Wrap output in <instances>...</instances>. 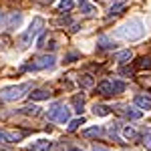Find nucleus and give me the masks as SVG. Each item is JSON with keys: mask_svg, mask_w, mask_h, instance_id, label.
I'll list each match as a JSON object with an SVG mask.
<instances>
[{"mask_svg": "<svg viewBox=\"0 0 151 151\" xmlns=\"http://www.w3.org/2000/svg\"><path fill=\"white\" fill-rule=\"evenodd\" d=\"M117 36H121V38H125V40H139L143 38L145 35V24L141 22V18H129L125 24H121L119 28H117Z\"/></svg>", "mask_w": 151, "mask_h": 151, "instance_id": "nucleus-1", "label": "nucleus"}, {"mask_svg": "<svg viewBox=\"0 0 151 151\" xmlns=\"http://www.w3.org/2000/svg\"><path fill=\"white\" fill-rule=\"evenodd\" d=\"M26 91H30V83H22V85H14V87H6L0 91V97L4 101H18L22 99Z\"/></svg>", "mask_w": 151, "mask_h": 151, "instance_id": "nucleus-2", "label": "nucleus"}, {"mask_svg": "<svg viewBox=\"0 0 151 151\" xmlns=\"http://www.w3.org/2000/svg\"><path fill=\"white\" fill-rule=\"evenodd\" d=\"M42 26H45V20H42L40 16H36L35 20L30 22L28 30H26V32L22 35V38H20V45H22V47H28V45H30V42L35 40L36 36L42 32Z\"/></svg>", "mask_w": 151, "mask_h": 151, "instance_id": "nucleus-3", "label": "nucleus"}, {"mask_svg": "<svg viewBox=\"0 0 151 151\" xmlns=\"http://www.w3.org/2000/svg\"><path fill=\"white\" fill-rule=\"evenodd\" d=\"M55 63H57V58L52 57V55H42V57H38L35 63H30V65H28V67H24V69H30V70L50 69V67H55Z\"/></svg>", "mask_w": 151, "mask_h": 151, "instance_id": "nucleus-4", "label": "nucleus"}, {"mask_svg": "<svg viewBox=\"0 0 151 151\" xmlns=\"http://www.w3.org/2000/svg\"><path fill=\"white\" fill-rule=\"evenodd\" d=\"M70 119V111L67 105H58V111L57 115H55V121H58V123H69Z\"/></svg>", "mask_w": 151, "mask_h": 151, "instance_id": "nucleus-5", "label": "nucleus"}, {"mask_svg": "<svg viewBox=\"0 0 151 151\" xmlns=\"http://www.w3.org/2000/svg\"><path fill=\"white\" fill-rule=\"evenodd\" d=\"M50 147H52V143H50L48 139H38V141H35L28 149L30 151H48Z\"/></svg>", "mask_w": 151, "mask_h": 151, "instance_id": "nucleus-6", "label": "nucleus"}, {"mask_svg": "<svg viewBox=\"0 0 151 151\" xmlns=\"http://www.w3.org/2000/svg\"><path fill=\"white\" fill-rule=\"evenodd\" d=\"M119 113L123 117H127V119H141V117H143L141 111H135V109H131V107H119Z\"/></svg>", "mask_w": 151, "mask_h": 151, "instance_id": "nucleus-7", "label": "nucleus"}, {"mask_svg": "<svg viewBox=\"0 0 151 151\" xmlns=\"http://www.w3.org/2000/svg\"><path fill=\"white\" fill-rule=\"evenodd\" d=\"M97 93L103 95V97H111L113 95V87H111V81H103L97 85Z\"/></svg>", "mask_w": 151, "mask_h": 151, "instance_id": "nucleus-8", "label": "nucleus"}, {"mask_svg": "<svg viewBox=\"0 0 151 151\" xmlns=\"http://www.w3.org/2000/svg\"><path fill=\"white\" fill-rule=\"evenodd\" d=\"M133 103L137 105V107H141V109H151V97H145V95H137L135 99H133Z\"/></svg>", "mask_w": 151, "mask_h": 151, "instance_id": "nucleus-9", "label": "nucleus"}, {"mask_svg": "<svg viewBox=\"0 0 151 151\" xmlns=\"http://www.w3.org/2000/svg\"><path fill=\"white\" fill-rule=\"evenodd\" d=\"M97 45H99V48H103V50H109V48H115V42H113V40H111L109 36H99Z\"/></svg>", "mask_w": 151, "mask_h": 151, "instance_id": "nucleus-10", "label": "nucleus"}, {"mask_svg": "<svg viewBox=\"0 0 151 151\" xmlns=\"http://www.w3.org/2000/svg\"><path fill=\"white\" fill-rule=\"evenodd\" d=\"M48 97H50V93H48L47 89H36L35 93H30V99L32 101H45Z\"/></svg>", "mask_w": 151, "mask_h": 151, "instance_id": "nucleus-11", "label": "nucleus"}, {"mask_svg": "<svg viewBox=\"0 0 151 151\" xmlns=\"http://www.w3.org/2000/svg\"><path fill=\"white\" fill-rule=\"evenodd\" d=\"M79 4H81V12L83 14H95V12H97V6H93V4L87 2V0H79Z\"/></svg>", "mask_w": 151, "mask_h": 151, "instance_id": "nucleus-12", "label": "nucleus"}, {"mask_svg": "<svg viewBox=\"0 0 151 151\" xmlns=\"http://www.w3.org/2000/svg\"><path fill=\"white\" fill-rule=\"evenodd\" d=\"M101 133H103V129L99 127V125H95V127H89V129H85V131H83L81 135H83V137H99Z\"/></svg>", "mask_w": 151, "mask_h": 151, "instance_id": "nucleus-13", "label": "nucleus"}, {"mask_svg": "<svg viewBox=\"0 0 151 151\" xmlns=\"http://www.w3.org/2000/svg\"><path fill=\"white\" fill-rule=\"evenodd\" d=\"M20 113L36 117V115H40V107H36V105H26V107H22V109H20Z\"/></svg>", "mask_w": 151, "mask_h": 151, "instance_id": "nucleus-14", "label": "nucleus"}, {"mask_svg": "<svg viewBox=\"0 0 151 151\" xmlns=\"http://www.w3.org/2000/svg\"><path fill=\"white\" fill-rule=\"evenodd\" d=\"M93 113H95V115H99V117H107L109 113H111V107H107V105H95Z\"/></svg>", "mask_w": 151, "mask_h": 151, "instance_id": "nucleus-15", "label": "nucleus"}, {"mask_svg": "<svg viewBox=\"0 0 151 151\" xmlns=\"http://www.w3.org/2000/svg\"><path fill=\"white\" fill-rule=\"evenodd\" d=\"M73 105H75V111L81 113L83 107H85V97H83V95H75V97H73Z\"/></svg>", "mask_w": 151, "mask_h": 151, "instance_id": "nucleus-16", "label": "nucleus"}, {"mask_svg": "<svg viewBox=\"0 0 151 151\" xmlns=\"http://www.w3.org/2000/svg\"><path fill=\"white\" fill-rule=\"evenodd\" d=\"M20 22H22V14L18 12V14H12L10 16V20H8V28H16V26H20Z\"/></svg>", "mask_w": 151, "mask_h": 151, "instance_id": "nucleus-17", "label": "nucleus"}, {"mask_svg": "<svg viewBox=\"0 0 151 151\" xmlns=\"http://www.w3.org/2000/svg\"><path fill=\"white\" fill-rule=\"evenodd\" d=\"M79 85H81L83 89L93 87V77H91V75H83V77H79Z\"/></svg>", "mask_w": 151, "mask_h": 151, "instance_id": "nucleus-18", "label": "nucleus"}, {"mask_svg": "<svg viewBox=\"0 0 151 151\" xmlns=\"http://www.w3.org/2000/svg\"><path fill=\"white\" fill-rule=\"evenodd\" d=\"M137 69H151V58L149 57H141L137 63H135Z\"/></svg>", "mask_w": 151, "mask_h": 151, "instance_id": "nucleus-19", "label": "nucleus"}, {"mask_svg": "<svg viewBox=\"0 0 151 151\" xmlns=\"http://www.w3.org/2000/svg\"><path fill=\"white\" fill-rule=\"evenodd\" d=\"M111 87H113V95H119L125 91V83L123 81H111Z\"/></svg>", "mask_w": 151, "mask_h": 151, "instance_id": "nucleus-20", "label": "nucleus"}, {"mask_svg": "<svg viewBox=\"0 0 151 151\" xmlns=\"http://www.w3.org/2000/svg\"><path fill=\"white\" fill-rule=\"evenodd\" d=\"M125 8V0H119V2H115L111 8H109V14L113 16V14H119V10H123Z\"/></svg>", "mask_w": 151, "mask_h": 151, "instance_id": "nucleus-21", "label": "nucleus"}, {"mask_svg": "<svg viewBox=\"0 0 151 151\" xmlns=\"http://www.w3.org/2000/svg\"><path fill=\"white\" fill-rule=\"evenodd\" d=\"M131 57H133V55H131V50H121V52H117V55H115V58L119 60V63H127Z\"/></svg>", "mask_w": 151, "mask_h": 151, "instance_id": "nucleus-22", "label": "nucleus"}, {"mask_svg": "<svg viewBox=\"0 0 151 151\" xmlns=\"http://www.w3.org/2000/svg\"><path fill=\"white\" fill-rule=\"evenodd\" d=\"M123 137L125 139H137V131L133 127H125L123 129Z\"/></svg>", "mask_w": 151, "mask_h": 151, "instance_id": "nucleus-23", "label": "nucleus"}, {"mask_svg": "<svg viewBox=\"0 0 151 151\" xmlns=\"http://www.w3.org/2000/svg\"><path fill=\"white\" fill-rule=\"evenodd\" d=\"M73 6H75L73 0H60V2H58V8H60V10H70Z\"/></svg>", "mask_w": 151, "mask_h": 151, "instance_id": "nucleus-24", "label": "nucleus"}, {"mask_svg": "<svg viewBox=\"0 0 151 151\" xmlns=\"http://www.w3.org/2000/svg\"><path fill=\"white\" fill-rule=\"evenodd\" d=\"M83 123H85V119H73V121H69V131H77L79 125H83Z\"/></svg>", "mask_w": 151, "mask_h": 151, "instance_id": "nucleus-25", "label": "nucleus"}, {"mask_svg": "<svg viewBox=\"0 0 151 151\" xmlns=\"http://www.w3.org/2000/svg\"><path fill=\"white\" fill-rule=\"evenodd\" d=\"M143 145L151 151V129H147V131H145V135H143Z\"/></svg>", "mask_w": 151, "mask_h": 151, "instance_id": "nucleus-26", "label": "nucleus"}, {"mask_svg": "<svg viewBox=\"0 0 151 151\" xmlns=\"http://www.w3.org/2000/svg\"><path fill=\"white\" fill-rule=\"evenodd\" d=\"M58 105H60V103H57V105H52V107H50V111L47 113L48 119H52V121H55V115H57V111H58Z\"/></svg>", "mask_w": 151, "mask_h": 151, "instance_id": "nucleus-27", "label": "nucleus"}, {"mask_svg": "<svg viewBox=\"0 0 151 151\" xmlns=\"http://www.w3.org/2000/svg\"><path fill=\"white\" fill-rule=\"evenodd\" d=\"M119 73H121L123 77H131V75H133V69H127V67H125V69H121Z\"/></svg>", "mask_w": 151, "mask_h": 151, "instance_id": "nucleus-28", "label": "nucleus"}, {"mask_svg": "<svg viewBox=\"0 0 151 151\" xmlns=\"http://www.w3.org/2000/svg\"><path fill=\"white\" fill-rule=\"evenodd\" d=\"M75 58H77V52H70V55H67V57H65V63H73Z\"/></svg>", "mask_w": 151, "mask_h": 151, "instance_id": "nucleus-29", "label": "nucleus"}, {"mask_svg": "<svg viewBox=\"0 0 151 151\" xmlns=\"http://www.w3.org/2000/svg\"><path fill=\"white\" fill-rule=\"evenodd\" d=\"M45 42H47V35H42L38 38V45H36V47H45Z\"/></svg>", "mask_w": 151, "mask_h": 151, "instance_id": "nucleus-30", "label": "nucleus"}, {"mask_svg": "<svg viewBox=\"0 0 151 151\" xmlns=\"http://www.w3.org/2000/svg\"><path fill=\"white\" fill-rule=\"evenodd\" d=\"M0 143H8V139H6V131H0Z\"/></svg>", "mask_w": 151, "mask_h": 151, "instance_id": "nucleus-31", "label": "nucleus"}, {"mask_svg": "<svg viewBox=\"0 0 151 151\" xmlns=\"http://www.w3.org/2000/svg\"><path fill=\"white\" fill-rule=\"evenodd\" d=\"M93 151H107V149H105V147H97V145H95V147H93Z\"/></svg>", "mask_w": 151, "mask_h": 151, "instance_id": "nucleus-32", "label": "nucleus"}, {"mask_svg": "<svg viewBox=\"0 0 151 151\" xmlns=\"http://www.w3.org/2000/svg\"><path fill=\"white\" fill-rule=\"evenodd\" d=\"M42 2H45V4H50V2H52V0H42Z\"/></svg>", "mask_w": 151, "mask_h": 151, "instance_id": "nucleus-33", "label": "nucleus"}, {"mask_svg": "<svg viewBox=\"0 0 151 151\" xmlns=\"http://www.w3.org/2000/svg\"><path fill=\"white\" fill-rule=\"evenodd\" d=\"M70 151H83V149H70Z\"/></svg>", "mask_w": 151, "mask_h": 151, "instance_id": "nucleus-34", "label": "nucleus"}]
</instances>
